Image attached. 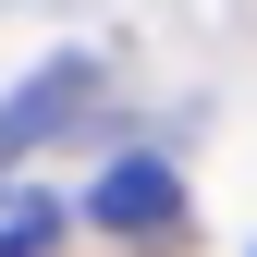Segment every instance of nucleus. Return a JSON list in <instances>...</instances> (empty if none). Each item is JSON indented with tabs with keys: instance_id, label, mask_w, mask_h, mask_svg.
<instances>
[{
	"instance_id": "f257e3e1",
	"label": "nucleus",
	"mask_w": 257,
	"mask_h": 257,
	"mask_svg": "<svg viewBox=\"0 0 257 257\" xmlns=\"http://www.w3.org/2000/svg\"><path fill=\"white\" fill-rule=\"evenodd\" d=\"M86 220L98 233H184V184H172V159H110L98 184H86Z\"/></svg>"
},
{
	"instance_id": "7ed1b4c3",
	"label": "nucleus",
	"mask_w": 257,
	"mask_h": 257,
	"mask_svg": "<svg viewBox=\"0 0 257 257\" xmlns=\"http://www.w3.org/2000/svg\"><path fill=\"white\" fill-rule=\"evenodd\" d=\"M61 233V196H0V257H49Z\"/></svg>"
},
{
	"instance_id": "f03ea898",
	"label": "nucleus",
	"mask_w": 257,
	"mask_h": 257,
	"mask_svg": "<svg viewBox=\"0 0 257 257\" xmlns=\"http://www.w3.org/2000/svg\"><path fill=\"white\" fill-rule=\"evenodd\" d=\"M86 98H98V61H49L37 86H13V98H0V159H25L49 122H74Z\"/></svg>"
}]
</instances>
